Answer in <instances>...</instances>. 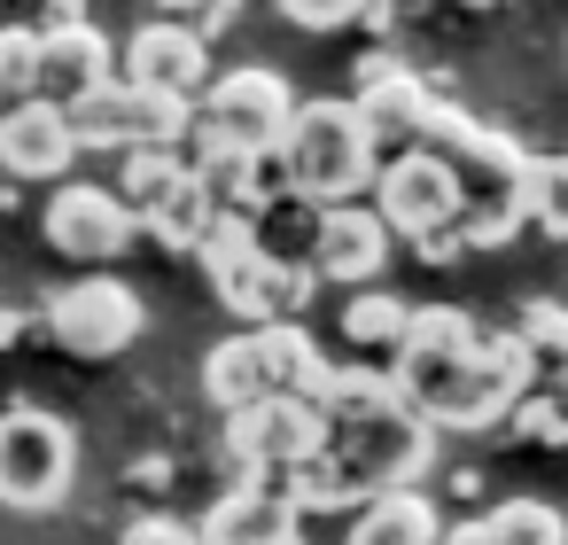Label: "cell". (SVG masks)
Masks as SVG:
<instances>
[{
	"mask_svg": "<svg viewBox=\"0 0 568 545\" xmlns=\"http://www.w3.org/2000/svg\"><path fill=\"white\" fill-rule=\"evenodd\" d=\"M273 157H281V180L320 211L358 203V188H374V172H382V157H374V141H366L351 102H296V118H288Z\"/></svg>",
	"mask_w": 568,
	"mask_h": 545,
	"instance_id": "6da1fadb",
	"label": "cell"
},
{
	"mask_svg": "<svg viewBox=\"0 0 568 545\" xmlns=\"http://www.w3.org/2000/svg\"><path fill=\"white\" fill-rule=\"evenodd\" d=\"M436 460V428L413 413V405H389V413H366V421H327V444H320V467L358 491L366 506L382 491H420Z\"/></svg>",
	"mask_w": 568,
	"mask_h": 545,
	"instance_id": "7a4b0ae2",
	"label": "cell"
},
{
	"mask_svg": "<svg viewBox=\"0 0 568 545\" xmlns=\"http://www.w3.org/2000/svg\"><path fill=\"white\" fill-rule=\"evenodd\" d=\"M459 180H452V164L444 157H428V149H405V157H389L382 172H374V219L389 226V234H405V242H420V258L428 265H444L452 250H459Z\"/></svg>",
	"mask_w": 568,
	"mask_h": 545,
	"instance_id": "3957f363",
	"label": "cell"
},
{
	"mask_svg": "<svg viewBox=\"0 0 568 545\" xmlns=\"http://www.w3.org/2000/svg\"><path fill=\"white\" fill-rule=\"evenodd\" d=\"M71 475H79V436L55 413H40V405L0 413V506L48 514L71 498Z\"/></svg>",
	"mask_w": 568,
	"mask_h": 545,
	"instance_id": "277c9868",
	"label": "cell"
},
{
	"mask_svg": "<svg viewBox=\"0 0 568 545\" xmlns=\"http://www.w3.org/2000/svg\"><path fill=\"white\" fill-rule=\"evenodd\" d=\"M529 390H537V366L521 359V343L514 335H483L467 351V366L420 405V421L428 428H498Z\"/></svg>",
	"mask_w": 568,
	"mask_h": 545,
	"instance_id": "5b68a950",
	"label": "cell"
},
{
	"mask_svg": "<svg viewBox=\"0 0 568 545\" xmlns=\"http://www.w3.org/2000/svg\"><path fill=\"white\" fill-rule=\"evenodd\" d=\"M288 118H296L288 79L265 71V63H242V71H219L211 79V94L195 110V133H211V141H226L242 157H273L281 133H288Z\"/></svg>",
	"mask_w": 568,
	"mask_h": 545,
	"instance_id": "8992f818",
	"label": "cell"
},
{
	"mask_svg": "<svg viewBox=\"0 0 568 545\" xmlns=\"http://www.w3.org/2000/svg\"><path fill=\"white\" fill-rule=\"evenodd\" d=\"M71 118V133H79V149H118V157H133V149H187V133H195V110L187 102H164V94H141V87H102V94H87L79 110H63Z\"/></svg>",
	"mask_w": 568,
	"mask_h": 545,
	"instance_id": "52a82bcc",
	"label": "cell"
},
{
	"mask_svg": "<svg viewBox=\"0 0 568 545\" xmlns=\"http://www.w3.org/2000/svg\"><path fill=\"white\" fill-rule=\"evenodd\" d=\"M141 327H149V312H141V296L118 273H87V281L48 296V335L71 359H118V351L141 343Z\"/></svg>",
	"mask_w": 568,
	"mask_h": 545,
	"instance_id": "ba28073f",
	"label": "cell"
},
{
	"mask_svg": "<svg viewBox=\"0 0 568 545\" xmlns=\"http://www.w3.org/2000/svg\"><path fill=\"white\" fill-rule=\"evenodd\" d=\"M320 444H327V421L304 397H265L226 421V460L242 475H304L320 460Z\"/></svg>",
	"mask_w": 568,
	"mask_h": 545,
	"instance_id": "9c48e42d",
	"label": "cell"
},
{
	"mask_svg": "<svg viewBox=\"0 0 568 545\" xmlns=\"http://www.w3.org/2000/svg\"><path fill=\"white\" fill-rule=\"evenodd\" d=\"M32 32H40V102L79 110L87 94L118 87V55H110V40H102L79 9H48Z\"/></svg>",
	"mask_w": 568,
	"mask_h": 545,
	"instance_id": "30bf717a",
	"label": "cell"
},
{
	"mask_svg": "<svg viewBox=\"0 0 568 545\" xmlns=\"http://www.w3.org/2000/svg\"><path fill=\"white\" fill-rule=\"evenodd\" d=\"M483 343V327L467 320V312H452V304H413V327H405V343H397V359H389V382H397V397L420 413L459 366H467V351Z\"/></svg>",
	"mask_w": 568,
	"mask_h": 545,
	"instance_id": "8fae6325",
	"label": "cell"
},
{
	"mask_svg": "<svg viewBox=\"0 0 568 545\" xmlns=\"http://www.w3.org/2000/svg\"><path fill=\"white\" fill-rule=\"evenodd\" d=\"M203 281L219 289V304L234 312V320H250V335L257 327H273V312H265V273H273V250H265V234L250 226V219H211V234H203Z\"/></svg>",
	"mask_w": 568,
	"mask_h": 545,
	"instance_id": "7c38bea8",
	"label": "cell"
},
{
	"mask_svg": "<svg viewBox=\"0 0 568 545\" xmlns=\"http://www.w3.org/2000/svg\"><path fill=\"white\" fill-rule=\"evenodd\" d=\"M125 87L195 110L211 94V48H203V32L195 24H141L125 40Z\"/></svg>",
	"mask_w": 568,
	"mask_h": 545,
	"instance_id": "4fadbf2b",
	"label": "cell"
},
{
	"mask_svg": "<svg viewBox=\"0 0 568 545\" xmlns=\"http://www.w3.org/2000/svg\"><path fill=\"white\" fill-rule=\"evenodd\" d=\"M133 211L110 188H55L48 203V250H63L71 265H118L133 250Z\"/></svg>",
	"mask_w": 568,
	"mask_h": 545,
	"instance_id": "5bb4252c",
	"label": "cell"
},
{
	"mask_svg": "<svg viewBox=\"0 0 568 545\" xmlns=\"http://www.w3.org/2000/svg\"><path fill=\"white\" fill-rule=\"evenodd\" d=\"M389 265V226L374 219V203H343L320 211L312 226V281H343V289H374Z\"/></svg>",
	"mask_w": 568,
	"mask_h": 545,
	"instance_id": "9a60e30c",
	"label": "cell"
},
{
	"mask_svg": "<svg viewBox=\"0 0 568 545\" xmlns=\"http://www.w3.org/2000/svg\"><path fill=\"white\" fill-rule=\"evenodd\" d=\"M203 545H304L281 475H234V491L203 514Z\"/></svg>",
	"mask_w": 568,
	"mask_h": 545,
	"instance_id": "2e32d148",
	"label": "cell"
},
{
	"mask_svg": "<svg viewBox=\"0 0 568 545\" xmlns=\"http://www.w3.org/2000/svg\"><path fill=\"white\" fill-rule=\"evenodd\" d=\"M79 164V133L55 102H24L0 118V172L9 180H63Z\"/></svg>",
	"mask_w": 568,
	"mask_h": 545,
	"instance_id": "e0dca14e",
	"label": "cell"
},
{
	"mask_svg": "<svg viewBox=\"0 0 568 545\" xmlns=\"http://www.w3.org/2000/svg\"><path fill=\"white\" fill-rule=\"evenodd\" d=\"M351 110H358V125H366V141H374V157H382L389 141H413V149H420L428 110H436V87L397 63V71L374 79V87H351Z\"/></svg>",
	"mask_w": 568,
	"mask_h": 545,
	"instance_id": "ac0fdd59",
	"label": "cell"
},
{
	"mask_svg": "<svg viewBox=\"0 0 568 545\" xmlns=\"http://www.w3.org/2000/svg\"><path fill=\"white\" fill-rule=\"evenodd\" d=\"M250 343H257V366H265V397H312V390H320L327 359H320V343H312L296 320H281V327H257Z\"/></svg>",
	"mask_w": 568,
	"mask_h": 545,
	"instance_id": "d6986e66",
	"label": "cell"
},
{
	"mask_svg": "<svg viewBox=\"0 0 568 545\" xmlns=\"http://www.w3.org/2000/svg\"><path fill=\"white\" fill-rule=\"evenodd\" d=\"M436 537H444V514L428 491H382L351 522V545H436Z\"/></svg>",
	"mask_w": 568,
	"mask_h": 545,
	"instance_id": "ffe728a7",
	"label": "cell"
},
{
	"mask_svg": "<svg viewBox=\"0 0 568 545\" xmlns=\"http://www.w3.org/2000/svg\"><path fill=\"white\" fill-rule=\"evenodd\" d=\"M203 397H211L226 421L250 413V405H265V366H257V343H250V335H226V343L203 351Z\"/></svg>",
	"mask_w": 568,
	"mask_h": 545,
	"instance_id": "44dd1931",
	"label": "cell"
},
{
	"mask_svg": "<svg viewBox=\"0 0 568 545\" xmlns=\"http://www.w3.org/2000/svg\"><path fill=\"white\" fill-rule=\"evenodd\" d=\"M304 405H312L320 421H366V413H389V405H405V397H397V382L374 374V366H327Z\"/></svg>",
	"mask_w": 568,
	"mask_h": 545,
	"instance_id": "7402d4cb",
	"label": "cell"
},
{
	"mask_svg": "<svg viewBox=\"0 0 568 545\" xmlns=\"http://www.w3.org/2000/svg\"><path fill=\"white\" fill-rule=\"evenodd\" d=\"M211 219H219V203H211V188L187 172V180H180L149 219H141V234H149V242H164V250H180V258H195V250H203V234H211Z\"/></svg>",
	"mask_w": 568,
	"mask_h": 545,
	"instance_id": "603a6c76",
	"label": "cell"
},
{
	"mask_svg": "<svg viewBox=\"0 0 568 545\" xmlns=\"http://www.w3.org/2000/svg\"><path fill=\"white\" fill-rule=\"evenodd\" d=\"M514 219L545 226L552 242H568V157H529L514 180Z\"/></svg>",
	"mask_w": 568,
	"mask_h": 545,
	"instance_id": "cb8c5ba5",
	"label": "cell"
},
{
	"mask_svg": "<svg viewBox=\"0 0 568 545\" xmlns=\"http://www.w3.org/2000/svg\"><path fill=\"white\" fill-rule=\"evenodd\" d=\"M180 180H187V157H180V149H133V157L118 164V188H110V195H118V203L133 211V226H141Z\"/></svg>",
	"mask_w": 568,
	"mask_h": 545,
	"instance_id": "d4e9b609",
	"label": "cell"
},
{
	"mask_svg": "<svg viewBox=\"0 0 568 545\" xmlns=\"http://www.w3.org/2000/svg\"><path fill=\"white\" fill-rule=\"evenodd\" d=\"M405 327H413V304H405L397 289H358V296L343 304V335H351L358 351H389V359H397Z\"/></svg>",
	"mask_w": 568,
	"mask_h": 545,
	"instance_id": "484cf974",
	"label": "cell"
},
{
	"mask_svg": "<svg viewBox=\"0 0 568 545\" xmlns=\"http://www.w3.org/2000/svg\"><path fill=\"white\" fill-rule=\"evenodd\" d=\"M514 343H521V359L537 366V382H560V374H568V304H552V296L521 304Z\"/></svg>",
	"mask_w": 568,
	"mask_h": 545,
	"instance_id": "4316f807",
	"label": "cell"
},
{
	"mask_svg": "<svg viewBox=\"0 0 568 545\" xmlns=\"http://www.w3.org/2000/svg\"><path fill=\"white\" fill-rule=\"evenodd\" d=\"M483 529H490V545H568V522L545 498H506L483 514Z\"/></svg>",
	"mask_w": 568,
	"mask_h": 545,
	"instance_id": "83f0119b",
	"label": "cell"
},
{
	"mask_svg": "<svg viewBox=\"0 0 568 545\" xmlns=\"http://www.w3.org/2000/svg\"><path fill=\"white\" fill-rule=\"evenodd\" d=\"M40 102V32L32 24H9L0 32V118Z\"/></svg>",
	"mask_w": 568,
	"mask_h": 545,
	"instance_id": "f1b7e54d",
	"label": "cell"
},
{
	"mask_svg": "<svg viewBox=\"0 0 568 545\" xmlns=\"http://www.w3.org/2000/svg\"><path fill=\"white\" fill-rule=\"evenodd\" d=\"M506 428H514L521 444H537V452H552V444H568V413H560L552 397H521V405L506 413Z\"/></svg>",
	"mask_w": 568,
	"mask_h": 545,
	"instance_id": "f546056e",
	"label": "cell"
},
{
	"mask_svg": "<svg viewBox=\"0 0 568 545\" xmlns=\"http://www.w3.org/2000/svg\"><path fill=\"white\" fill-rule=\"evenodd\" d=\"M366 9H351V0H288V24H304V32H343Z\"/></svg>",
	"mask_w": 568,
	"mask_h": 545,
	"instance_id": "4dcf8cb0",
	"label": "cell"
},
{
	"mask_svg": "<svg viewBox=\"0 0 568 545\" xmlns=\"http://www.w3.org/2000/svg\"><path fill=\"white\" fill-rule=\"evenodd\" d=\"M125 545H203V537H195V522H172V514H141V522L125 529Z\"/></svg>",
	"mask_w": 568,
	"mask_h": 545,
	"instance_id": "1f68e13d",
	"label": "cell"
},
{
	"mask_svg": "<svg viewBox=\"0 0 568 545\" xmlns=\"http://www.w3.org/2000/svg\"><path fill=\"white\" fill-rule=\"evenodd\" d=\"M436 545H490V529H483V522H459V529H444Z\"/></svg>",
	"mask_w": 568,
	"mask_h": 545,
	"instance_id": "d6a6232c",
	"label": "cell"
},
{
	"mask_svg": "<svg viewBox=\"0 0 568 545\" xmlns=\"http://www.w3.org/2000/svg\"><path fill=\"white\" fill-rule=\"evenodd\" d=\"M17 335H24V320H17V312H0V351H9Z\"/></svg>",
	"mask_w": 568,
	"mask_h": 545,
	"instance_id": "836d02e7",
	"label": "cell"
}]
</instances>
